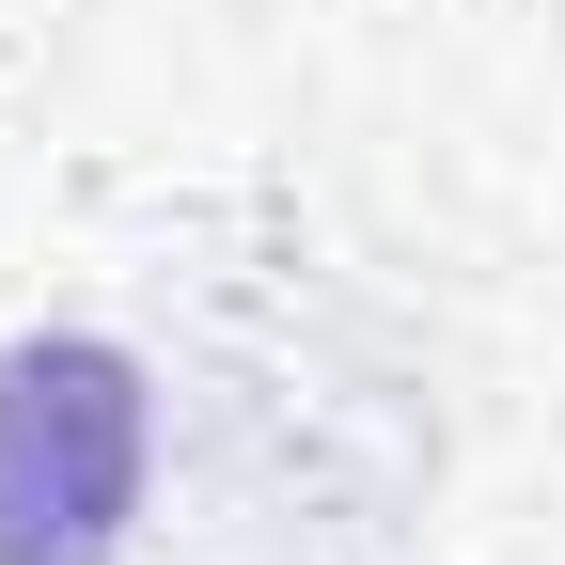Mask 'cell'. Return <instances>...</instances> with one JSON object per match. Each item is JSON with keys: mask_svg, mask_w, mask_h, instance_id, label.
<instances>
[{"mask_svg": "<svg viewBox=\"0 0 565 565\" xmlns=\"http://www.w3.org/2000/svg\"><path fill=\"white\" fill-rule=\"evenodd\" d=\"M158 503V377L110 330L0 345V565H126Z\"/></svg>", "mask_w": 565, "mask_h": 565, "instance_id": "obj_1", "label": "cell"}]
</instances>
